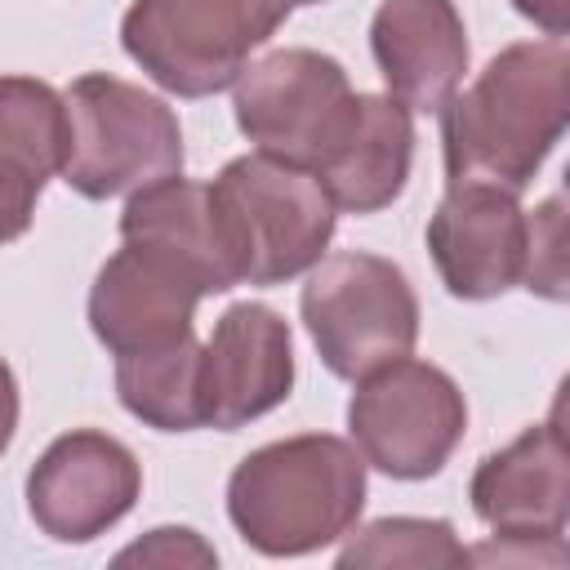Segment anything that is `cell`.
<instances>
[{"label":"cell","mask_w":570,"mask_h":570,"mask_svg":"<svg viewBox=\"0 0 570 570\" xmlns=\"http://www.w3.org/2000/svg\"><path fill=\"white\" fill-rule=\"evenodd\" d=\"M566 200L548 196L534 209L530 223V267H525V289L543 298H566Z\"/></svg>","instance_id":"obj_20"},{"label":"cell","mask_w":570,"mask_h":570,"mask_svg":"<svg viewBox=\"0 0 570 570\" xmlns=\"http://www.w3.org/2000/svg\"><path fill=\"white\" fill-rule=\"evenodd\" d=\"M347 432L365 468H379L392 481H428L463 441L468 401L441 365L401 356L356 379Z\"/></svg>","instance_id":"obj_7"},{"label":"cell","mask_w":570,"mask_h":570,"mask_svg":"<svg viewBox=\"0 0 570 570\" xmlns=\"http://www.w3.org/2000/svg\"><path fill=\"white\" fill-rule=\"evenodd\" d=\"M476 521L499 539H566L570 517V450L561 414L530 423L512 445L485 454L468 481Z\"/></svg>","instance_id":"obj_13"},{"label":"cell","mask_w":570,"mask_h":570,"mask_svg":"<svg viewBox=\"0 0 570 570\" xmlns=\"http://www.w3.org/2000/svg\"><path fill=\"white\" fill-rule=\"evenodd\" d=\"M236 129L276 160L316 169L325 147L347 120L352 80L338 58L289 45L249 62L232 85Z\"/></svg>","instance_id":"obj_8"},{"label":"cell","mask_w":570,"mask_h":570,"mask_svg":"<svg viewBox=\"0 0 570 570\" xmlns=\"http://www.w3.org/2000/svg\"><path fill=\"white\" fill-rule=\"evenodd\" d=\"M414 165V111L387 94H352L347 120L316 160V178L338 214L387 209Z\"/></svg>","instance_id":"obj_15"},{"label":"cell","mask_w":570,"mask_h":570,"mask_svg":"<svg viewBox=\"0 0 570 570\" xmlns=\"http://www.w3.org/2000/svg\"><path fill=\"white\" fill-rule=\"evenodd\" d=\"M205 289L196 276L151 245L125 240L94 276L89 289V330L111 356L151 352L178 343L196 321V303Z\"/></svg>","instance_id":"obj_12"},{"label":"cell","mask_w":570,"mask_h":570,"mask_svg":"<svg viewBox=\"0 0 570 570\" xmlns=\"http://www.w3.org/2000/svg\"><path fill=\"white\" fill-rule=\"evenodd\" d=\"M13 432H18V379H13V370L0 361V454L9 450Z\"/></svg>","instance_id":"obj_23"},{"label":"cell","mask_w":570,"mask_h":570,"mask_svg":"<svg viewBox=\"0 0 570 570\" xmlns=\"http://www.w3.org/2000/svg\"><path fill=\"white\" fill-rule=\"evenodd\" d=\"M365 508V459L352 441L303 432L249 450L227 481V517L263 557H307L352 534Z\"/></svg>","instance_id":"obj_2"},{"label":"cell","mask_w":570,"mask_h":570,"mask_svg":"<svg viewBox=\"0 0 570 570\" xmlns=\"http://www.w3.org/2000/svg\"><path fill=\"white\" fill-rule=\"evenodd\" d=\"M298 312L321 365L347 383L410 356L419 343V298L410 276L392 258L365 249L321 254L307 267Z\"/></svg>","instance_id":"obj_6"},{"label":"cell","mask_w":570,"mask_h":570,"mask_svg":"<svg viewBox=\"0 0 570 570\" xmlns=\"http://www.w3.org/2000/svg\"><path fill=\"white\" fill-rule=\"evenodd\" d=\"M370 53L410 111H441L468 71V31L454 0H379L370 18Z\"/></svg>","instance_id":"obj_14"},{"label":"cell","mask_w":570,"mask_h":570,"mask_svg":"<svg viewBox=\"0 0 570 570\" xmlns=\"http://www.w3.org/2000/svg\"><path fill=\"white\" fill-rule=\"evenodd\" d=\"M142 494L134 450L107 432L76 428L49 441L27 472V512L40 534L58 543H89L107 534Z\"/></svg>","instance_id":"obj_9"},{"label":"cell","mask_w":570,"mask_h":570,"mask_svg":"<svg viewBox=\"0 0 570 570\" xmlns=\"http://www.w3.org/2000/svg\"><path fill=\"white\" fill-rule=\"evenodd\" d=\"M428 254L441 285L463 303H485L525 281L530 214L494 183H450L428 218Z\"/></svg>","instance_id":"obj_10"},{"label":"cell","mask_w":570,"mask_h":570,"mask_svg":"<svg viewBox=\"0 0 570 570\" xmlns=\"http://www.w3.org/2000/svg\"><path fill=\"white\" fill-rule=\"evenodd\" d=\"M338 566H468V548L441 517H383L338 548Z\"/></svg>","instance_id":"obj_19"},{"label":"cell","mask_w":570,"mask_h":570,"mask_svg":"<svg viewBox=\"0 0 570 570\" xmlns=\"http://www.w3.org/2000/svg\"><path fill=\"white\" fill-rule=\"evenodd\" d=\"M570 120L566 40H517L499 49L463 94L441 102V151L450 183L525 191Z\"/></svg>","instance_id":"obj_1"},{"label":"cell","mask_w":570,"mask_h":570,"mask_svg":"<svg viewBox=\"0 0 570 570\" xmlns=\"http://www.w3.org/2000/svg\"><path fill=\"white\" fill-rule=\"evenodd\" d=\"M285 18V0H134L120 45L165 94L209 98L236 85Z\"/></svg>","instance_id":"obj_5"},{"label":"cell","mask_w":570,"mask_h":570,"mask_svg":"<svg viewBox=\"0 0 570 570\" xmlns=\"http://www.w3.org/2000/svg\"><path fill=\"white\" fill-rule=\"evenodd\" d=\"M120 240L169 254L196 276L205 294H227L240 285L227 258V245L218 236L214 209H209V183L174 174V178L129 191V205L120 209Z\"/></svg>","instance_id":"obj_17"},{"label":"cell","mask_w":570,"mask_h":570,"mask_svg":"<svg viewBox=\"0 0 570 570\" xmlns=\"http://www.w3.org/2000/svg\"><path fill=\"white\" fill-rule=\"evenodd\" d=\"M294 387L289 321L267 303H232L209 343H200V401L205 428L236 432L272 414Z\"/></svg>","instance_id":"obj_11"},{"label":"cell","mask_w":570,"mask_h":570,"mask_svg":"<svg viewBox=\"0 0 570 570\" xmlns=\"http://www.w3.org/2000/svg\"><path fill=\"white\" fill-rule=\"evenodd\" d=\"M285 4H325V0H285Z\"/></svg>","instance_id":"obj_24"},{"label":"cell","mask_w":570,"mask_h":570,"mask_svg":"<svg viewBox=\"0 0 570 570\" xmlns=\"http://www.w3.org/2000/svg\"><path fill=\"white\" fill-rule=\"evenodd\" d=\"M67 151L62 183L85 200L129 196L160 178L183 174V129L165 98L107 76L85 71L62 94Z\"/></svg>","instance_id":"obj_4"},{"label":"cell","mask_w":570,"mask_h":570,"mask_svg":"<svg viewBox=\"0 0 570 570\" xmlns=\"http://www.w3.org/2000/svg\"><path fill=\"white\" fill-rule=\"evenodd\" d=\"M512 4H517L521 18H530L548 36L566 40V31H570V0H512Z\"/></svg>","instance_id":"obj_22"},{"label":"cell","mask_w":570,"mask_h":570,"mask_svg":"<svg viewBox=\"0 0 570 570\" xmlns=\"http://www.w3.org/2000/svg\"><path fill=\"white\" fill-rule=\"evenodd\" d=\"M62 94L36 76H0V245L31 227L45 183L62 169Z\"/></svg>","instance_id":"obj_16"},{"label":"cell","mask_w":570,"mask_h":570,"mask_svg":"<svg viewBox=\"0 0 570 570\" xmlns=\"http://www.w3.org/2000/svg\"><path fill=\"white\" fill-rule=\"evenodd\" d=\"M116 396L120 405L156 428V432H196L205 428V401H200V343L196 334L116 356Z\"/></svg>","instance_id":"obj_18"},{"label":"cell","mask_w":570,"mask_h":570,"mask_svg":"<svg viewBox=\"0 0 570 570\" xmlns=\"http://www.w3.org/2000/svg\"><path fill=\"white\" fill-rule=\"evenodd\" d=\"M129 561H142V566H218V552L187 525H160L116 557V566H129Z\"/></svg>","instance_id":"obj_21"},{"label":"cell","mask_w":570,"mask_h":570,"mask_svg":"<svg viewBox=\"0 0 570 570\" xmlns=\"http://www.w3.org/2000/svg\"><path fill=\"white\" fill-rule=\"evenodd\" d=\"M209 209L240 285H285L334 240L338 209L303 165L249 151L209 183Z\"/></svg>","instance_id":"obj_3"}]
</instances>
